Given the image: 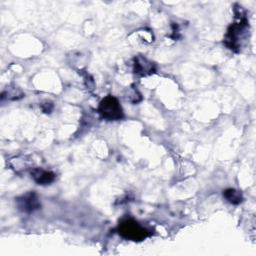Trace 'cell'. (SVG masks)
Instances as JSON below:
<instances>
[{"label": "cell", "mask_w": 256, "mask_h": 256, "mask_svg": "<svg viewBox=\"0 0 256 256\" xmlns=\"http://www.w3.org/2000/svg\"><path fill=\"white\" fill-rule=\"evenodd\" d=\"M249 28V22L245 17V14L239 9V15L236 17V21L229 27L225 44L226 46L234 51H239L241 47V41L246 37L247 29Z\"/></svg>", "instance_id": "obj_1"}, {"label": "cell", "mask_w": 256, "mask_h": 256, "mask_svg": "<svg viewBox=\"0 0 256 256\" xmlns=\"http://www.w3.org/2000/svg\"><path fill=\"white\" fill-rule=\"evenodd\" d=\"M118 232L120 236L131 241H143L150 235L146 228L131 218L124 219L119 223Z\"/></svg>", "instance_id": "obj_2"}, {"label": "cell", "mask_w": 256, "mask_h": 256, "mask_svg": "<svg viewBox=\"0 0 256 256\" xmlns=\"http://www.w3.org/2000/svg\"><path fill=\"white\" fill-rule=\"evenodd\" d=\"M98 112L102 118L110 121L120 120L124 117L123 109L118 99L112 95H108L100 102Z\"/></svg>", "instance_id": "obj_3"}, {"label": "cell", "mask_w": 256, "mask_h": 256, "mask_svg": "<svg viewBox=\"0 0 256 256\" xmlns=\"http://www.w3.org/2000/svg\"><path fill=\"white\" fill-rule=\"evenodd\" d=\"M16 202H17L18 208L25 213L34 212L41 207L38 196L34 192L27 193V194L17 198Z\"/></svg>", "instance_id": "obj_4"}, {"label": "cell", "mask_w": 256, "mask_h": 256, "mask_svg": "<svg viewBox=\"0 0 256 256\" xmlns=\"http://www.w3.org/2000/svg\"><path fill=\"white\" fill-rule=\"evenodd\" d=\"M156 71L155 65L150 62L148 59L142 57V56H137L134 59V73L137 75L141 76H146L154 73Z\"/></svg>", "instance_id": "obj_5"}, {"label": "cell", "mask_w": 256, "mask_h": 256, "mask_svg": "<svg viewBox=\"0 0 256 256\" xmlns=\"http://www.w3.org/2000/svg\"><path fill=\"white\" fill-rule=\"evenodd\" d=\"M31 177L39 185H49L55 180L56 175L51 171L41 168H34L31 171Z\"/></svg>", "instance_id": "obj_6"}, {"label": "cell", "mask_w": 256, "mask_h": 256, "mask_svg": "<svg viewBox=\"0 0 256 256\" xmlns=\"http://www.w3.org/2000/svg\"><path fill=\"white\" fill-rule=\"evenodd\" d=\"M223 195H224L225 199H226L229 203H231V204H233V205H238V204H240V203L243 201V195H242V193H241L240 191L236 190V189H232V188L226 189V190L224 191Z\"/></svg>", "instance_id": "obj_7"}, {"label": "cell", "mask_w": 256, "mask_h": 256, "mask_svg": "<svg viewBox=\"0 0 256 256\" xmlns=\"http://www.w3.org/2000/svg\"><path fill=\"white\" fill-rule=\"evenodd\" d=\"M5 95H7V99H10V100H17L24 96V94L18 88H9L8 90L2 93V96H5Z\"/></svg>", "instance_id": "obj_8"}]
</instances>
